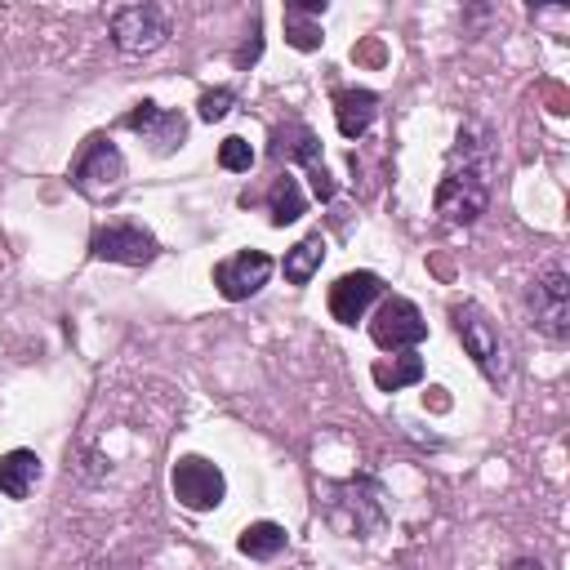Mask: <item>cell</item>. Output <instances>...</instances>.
Masks as SVG:
<instances>
[{
    "label": "cell",
    "mask_w": 570,
    "mask_h": 570,
    "mask_svg": "<svg viewBox=\"0 0 570 570\" xmlns=\"http://www.w3.org/2000/svg\"><path fill=\"white\" fill-rule=\"evenodd\" d=\"M508 570H543V561H534V557H517Z\"/></svg>",
    "instance_id": "cell-22"
},
{
    "label": "cell",
    "mask_w": 570,
    "mask_h": 570,
    "mask_svg": "<svg viewBox=\"0 0 570 570\" xmlns=\"http://www.w3.org/2000/svg\"><path fill=\"white\" fill-rule=\"evenodd\" d=\"M272 272H276L272 254H263V249H240V254H232V258H223V263L214 267V285H218V294H223L227 303H240V298H254V294L267 285Z\"/></svg>",
    "instance_id": "cell-10"
},
{
    "label": "cell",
    "mask_w": 570,
    "mask_h": 570,
    "mask_svg": "<svg viewBox=\"0 0 570 570\" xmlns=\"http://www.w3.org/2000/svg\"><path fill=\"white\" fill-rule=\"evenodd\" d=\"M321 258H325V240H321V232H316V236H303L294 249H285L281 272H285L289 285H307V281L321 272Z\"/></svg>",
    "instance_id": "cell-16"
},
{
    "label": "cell",
    "mask_w": 570,
    "mask_h": 570,
    "mask_svg": "<svg viewBox=\"0 0 570 570\" xmlns=\"http://www.w3.org/2000/svg\"><path fill=\"white\" fill-rule=\"evenodd\" d=\"M267 209H272V223H276V227H285V223L303 218L307 196H303V187H298V178H294L289 169H285V174H276V183L267 187Z\"/></svg>",
    "instance_id": "cell-15"
},
{
    "label": "cell",
    "mask_w": 570,
    "mask_h": 570,
    "mask_svg": "<svg viewBox=\"0 0 570 570\" xmlns=\"http://www.w3.org/2000/svg\"><path fill=\"white\" fill-rule=\"evenodd\" d=\"M125 183V156H120V147L111 142V138H89L85 142V151L76 156V165H71V187L80 191V196H89V200H102V196H111L116 187Z\"/></svg>",
    "instance_id": "cell-5"
},
{
    "label": "cell",
    "mask_w": 570,
    "mask_h": 570,
    "mask_svg": "<svg viewBox=\"0 0 570 570\" xmlns=\"http://www.w3.org/2000/svg\"><path fill=\"white\" fill-rule=\"evenodd\" d=\"M450 321H454V334H459L463 352L476 361V370L490 383H503L508 379V352H503V338H499L494 321L476 303H454L450 307Z\"/></svg>",
    "instance_id": "cell-2"
},
{
    "label": "cell",
    "mask_w": 570,
    "mask_h": 570,
    "mask_svg": "<svg viewBox=\"0 0 570 570\" xmlns=\"http://www.w3.org/2000/svg\"><path fill=\"white\" fill-rule=\"evenodd\" d=\"M370 374H374V383H379L383 392H396V387L423 379V361H419V352H396L392 361H374Z\"/></svg>",
    "instance_id": "cell-18"
},
{
    "label": "cell",
    "mask_w": 570,
    "mask_h": 570,
    "mask_svg": "<svg viewBox=\"0 0 570 570\" xmlns=\"http://www.w3.org/2000/svg\"><path fill=\"white\" fill-rule=\"evenodd\" d=\"M272 151H276L281 160H298V165L307 169L316 200H334V178H330V169L321 165V142H316V134H312L303 120H289L285 129H276Z\"/></svg>",
    "instance_id": "cell-9"
},
{
    "label": "cell",
    "mask_w": 570,
    "mask_h": 570,
    "mask_svg": "<svg viewBox=\"0 0 570 570\" xmlns=\"http://www.w3.org/2000/svg\"><path fill=\"white\" fill-rule=\"evenodd\" d=\"M120 125H125V129H134V134H142V138L151 142V151H156V156H169V151H174V147H183V138H187V120H183L178 111L156 107V102H138L134 111H125V116H120Z\"/></svg>",
    "instance_id": "cell-11"
},
{
    "label": "cell",
    "mask_w": 570,
    "mask_h": 570,
    "mask_svg": "<svg viewBox=\"0 0 570 570\" xmlns=\"http://www.w3.org/2000/svg\"><path fill=\"white\" fill-rule=\"evenodd\" d=\"M490 174H494V147L476 120L459 129V147L450 151V169L436 183V214L445 223H476L490 205Z\"/></svg>",
    "instance_id": "cell-1"
},
{
    "label": "cell",
    "mask_w": 570,
    "mask_h": 570,
    "mask_svg": "<svg viewBox=\"0 0 570 570\" xmlns=\"http://www.w3.org/2000/svg\"><path fill=\"white\" fill-rule=\"evenodd\" d=\"M40 481V454L36 450H9L0 454V494L4 499H27Z\"/></svg>",
    "instance_id": "cell-14"
},
{
    "label": "cell",
    "mask_w": 570,
    "mask_h": 570,
    "mask_svg": "<svg viewBox=\"0 0 570 570\" xmlns=\"http://www.w3.org/2000/svg\"><path fill=\"white\" fill-rule=\"evenodd\" d=\"M285 40H289L294 49L312 53V49L321 45V27H316V22H307V13H298L294 4H285Z\"/></svg>",
    "instance_id": "cell-19"
},
{
    "label": "cell",
    "mask_w": 570,
    "mask_h": 570,
    "mask_svg": "<svg viewBox=\"0 0 570 570\" xmlns=\"http://www.w3.org/2000/svg\"><path fill=\"white\" fill-rule=\"evenodd\" d=\"M232 102H236V94L232 89H209V94H200V102H196V116L200 120H223L227 111H232Z\"/></svg>",
    "instance_id": "cell-21"
},
{
    "label": "cell",
    "mask_w": 570,
    "mask_h": 570,
    "mask_svg": "<svg viewBox=\"0 0 570 570\" xmlns=\"http://www.w3.org/2000/svg\"><path fill=\"white\" fill-rule=\"evenodd\" d=\"M379 116V94L374 89H338L334 94V125L343 138H361Z\"/></svg>",
    "instance_id": "cell-13"
},
{
    "label": "cell",
    "mask_w": 570,
    "mask_h": 570,
    "mask_svg": "<svg viewBox=\"0 0 570 570\" xmlns=\"http://www.w3.org/2000/svg\"><path fill=\"white\" fill-rule=\"evenodd\" d=\"M169 485H174V499L187 508V512H214L223 499H227V476L218 463L200 459V454H183L169 472Z\"/></svg>",
    "instance_id": "cell-6"
},
{
    "label": "cell",
    "mask_w": 570,
    "mask_h": 570,
    "mask_svg": "<svg viewBox=\"0 0 570 570\" xmlns=\"http://www.w3.org/2000/svg\"><path fill=\"white\" fill-rule=\"evenodd\" d=\"M218 165H223L227 174H249L254 147H249L245 138H223V142H218Z\"/></svg>",
    "instance_id": "cell-20"
},
{
    "label": "cell",
    "mask_w": 570,
    "mask_h": 570,
    "mask_svg": "<svg viewBox=\"0 0 570 570\" xmlns=\"http://www.w3.org/2000/svg\"><path fill=\"white\" fill-rule=\"evenodd\" d=\"M111 45L129 58H142V53H156L165 40H169V18L160 4H120L111 13Z\"/></svg>",
    "instance_id": "cell-4"
},
{
    "label": "cell",
    "mask_w": 570,
    "mask_h": 570,
    "mask_svg": "<svg viewBox=\"0 0 570 570\" xmlns=\"http://www.w3.org/2000/svg\"><path fill=\"white\" fill-rule=\"evenodd\" d=\"M236 548H240L249 561H272V557L285 552V525H276V521H254V525L240 530Z\"/></svg>",
    "instance_id": "cell-17"
},
{
    "label": "cell",
    "mask_w": 570,
    "mask_h": 570,
    "mask_svg": "<svg viewBox=\"0 0 570 570\" xmlns=\"http://www.w3.org/2000/svg\"><path fill=\"white\" fill-rule=\"evenodd\" d=\"M156 236L138 223H107L94 232L89 240V254L102 258V263H120V267H147L156 258Z\"/></svg>",
    "instance_id": "cell-8"
},
{
    "label": "cell",
    "mask_w": 570,
    "mask_h": 570,
    "mask_svg": "<svg viewBox=\"0 0 570 570\" xmlns=\"http://www.w3.org/2000/svg\"><path fill=\"white\" fill-rule=\"evenodd\" d=\"M370 338H374L383 352H414V347L428 338V321H423V312H419L410 298L392 294V298L379 303V312H374V321H370Z\"/></svg>",
    "instance_id": "cell-7"
},
{
    "label": "cell",
    "mask_w": 570,
    "mask_h": 570,
    "mask_svg": "<svg viewBox=\"0 0 570 570\" xmlns=\"http://www.w3.org/2000/svg\"><path fill=\"white\" fill-rule=\"evenodd\" d=\"M383 298V281L374 272H347L330 285V316L338 325H356Z\"/></svg>",
    "instance_id": "cell-12"
},
{
    "label": "cell",
    "mask_w": 570,
    "mask_h": 570,
    "mask_svg": "<svg viewBox=\"0 0 570 570\" xmlns=\"http://www.w3.org/2000/svg\"><path fill=\"white\" fill-rule=\"evenodd\" d=\"M530 316H534L539 334H548L552 343H566V334H570V272L561 263H548L530 281Z\"/></svg>",
    "instance_id": "cell-3"
}]
</instances>
